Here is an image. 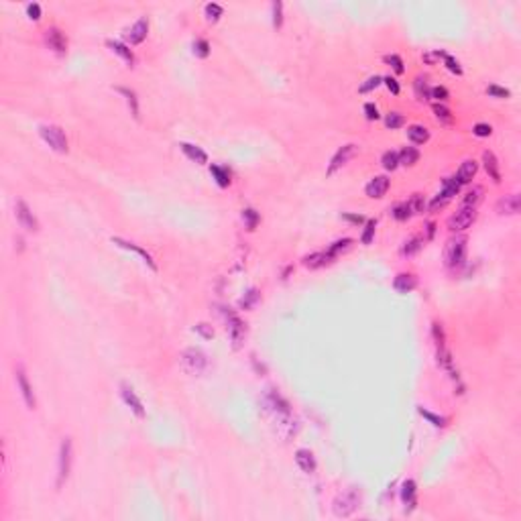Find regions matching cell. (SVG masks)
I'll list each match as a JSON object with an SVG mask.
<instances>
[{"label":"cell","instance_id":"db71d44e","mask_svg":"<svg viewBox=\"0 0 521 521\" xmlns=\"http://www.w3.org/2000/svg\"><path fill=\"white\" fill-rule=\"evenodd\" d=\"M364 116H367L369 120H377V118H379V110H377V106H375L373 102L364 104Z\"/></svg>","mask_w":521,"mask_h":521},{"label":"cell","instance_id":"f5cc1de1","mask_svg":"<svg viewBox=\"0 0 521 521\" xmlns=\"http://www.w3.org/2000/svg\"><path fill=\"white\" fill-rule=\"evenodd\" d=\"M473 133H475L477 137H489V135L493 133V126H491V124H485V122H479V124H475Z\"/></svg>","mask_w":521,"mask_h":521},{"label":"cell","instance_id":"8992f818","mask_svg":"<svg viewBox=\"0 0 521 521\" xmlns=\"http://www.w3.org/2000/svg\"><path fill=\"white\" fill-rule=\"evenodd\" d=\"M458 189H460V181H458L456 177H446L442 191H440V193L432 200V204H430V210H438V208H444V206L458 193Z\"/></svg>","mask_w":521,"mask_h":521},{"label":"cell","instance_id":"9f6ffc18","mask_svg":"<svg viewBox=\"0 0 521 521\" xmlns=\"http://www.w3.org/2000/svg\"><path fill=\"white\" fill-rule=\"evenodd\" d=\"M440 57H446L444 51H432V53H424V61H426V63H434V61H438Z\"/></svg>","mask_w":521,"mask_h":521},{"label":"cell","instance_id":"e0dca14e","mask_svg":"<svg viewBox=\"0 0 521 521\" xmlns=\"http://www.w3.org/2000/svg\"><path fill=\"white\" fill-rule=\"evenodd\" d=\"M387 189H389V179L385 175H377V177H373L367 183V196L373 198V200L375 198H383L387 193Z\"/></svg>","mask_w":521,"mask_h":521},{"label":"cell","instance_id":"1f68e13d","mask_svg":"<svg viewBox=\"0 0 521 521\" xmlns=\"http://www.w3.org/2000/svg\"><path fill=\"white\" fill-rule=\"evenodd\" d=\"M210 171H212V175L216 177V183H218L220 187H228V185H230V173H228V169H224V167H220V165H212Z\"/></svg>","mask_w":521,"mask_h":521},{"label":"cell","instance_id":"f35d334b","mask_svg":"<svg viewBox=\"0 0 521 521\" xmlns=\"http://www.w3.org/2000/svg\"><path fill=\"white\" fill-rule=\"evenodd\" d=\"M403 124H405V118H403L401 112H389V114L385 116V126H387V128H399V126H403Z\"/></svg>","mask_w":521,"mask_h":521},{"label":"cell","instance_id":"60d3db41","mask_svg":"<svg viewBox=\"0 0 521 521\" xmlns=\"http://www.w3.org/2000/svg\"><path fill=\"white\" fill-rule=\"evenodd\" d=\"M193 53H196L198 57H202V59L210 55V45H208L206 39H198V41L193 43Z\"/></svg>","mask_w":521,"mask_h":521},{"label":"cell","instance_id":"603a6c76","mask_svg":"<svg viewBox=\"0 0 521 521\" xmlns=\"http://www.w3.org/2000/svg\"><path fill=\"white\" fill-rule=\"evenodd\" d=\"M179 147H181V151L187 155V157H189L193 163H200V165L208 163V155H206L204 149H200V147H196V145H191V143H181Z\"/></svg>","mask_w":521,"mask_h":521},{"label":"cell","instance_id":"cb8c5ba5","mask_svg":"<svg viewBox=\"0 0 521 521\" xmlns=\"http://www.w3.org/2000/svg\"><path fill=\"white\" fill-rule=\"evenodd\" d=\"M108 47L114 51L116 55H120V57H122V61H124L126 66H133V63H135V55H133V51H131V49H128V45H124L122 41H112V39H110V41H108Z\"/></svg>","mask_w":521,"mask_h":521},{"label":"cell","instance_id":"816d5d0a","mask_svg":"<svg viewBox=\"0 0 521 521\" xmlns=\"http://www.w3.org/2000/svg\"><path fill=\"white\" fill-rule=\"evenodd\" d=\"M256 299H258V291H256V289H250V291L246 293V297H242V299H240V307H244V309H246V307H250Z\"/></svg>","mask_w":521,"mask_h":521},{"label":"cell","instance_id":"4dcf8cb0","mask_svg":"<svg viewBox=\"0 0 521 521\" xmlns=\"http://www.w3.org/2000/svg\"><path fill=\"white\" fill-rule=\"evenodd\" d=\"M391 214H393V218H395V220H399V222H403V220H407V218H411V216H413V214H411V210H409V204H407V202L395 204V206L391 208Z\"/></svg>","mask_w":521,"mask_h":521},{"label":"cell","instance_id":"ac0fdd59","mask_svg":"<svg viewBox=\"0 0 521 521\" xmlns=\"http://www.w3.org/2000/svg\"><path fill=\"white\" fill-rule=\"evenodd\" d=\"M295 462H297V466L301 468V471L307 473V475H311L316 471V458H314V454H311L309 450H305V448L295 452Z\"/></svg>","mask_w":521,"mask_h":521},{"label":"cell","instance_id":"6f0895ef","mask_svg":"<svg viewBox=\"0 0 521 521\" xmlns=\"http://www.w3.org/2000/svg\"><path fill=\"white\" fill-rule=\"evenodd\" d=\"M383 82H385V86L391 90V94H399V84H397V80H395V78L387 76V78H383Z\"/></svg>","mask_w":521,"mask_h":521},{"label":"cell","instance_id":"44dd1931","mask_svg":"<svg viewBox=\"0 0 521 521\" xmlns=\"http://www.w3.org/2000/svg\"><path fill=\"white\" fill-rule=\"evenodd\" d=\"M477 169H479L477 161H473V159H466V161L460 165L458 173H456V179L460 181V185H462V183H468V181H473V177L477 175Z\"/></svg>","mask_w":521,"mask_h":521},{"label":"cell","instance_id":"7c38bea8","mask_svg":"<svg viewBox=\"0 0 521 521\" xmlns=\"http://www.w3.org/2000/svg\"><path fill=\"white\" fill-rule=\"evenodd\" d=\"M120 395H122L124 403L133 409V413L137 415V418H145V407H143V401L137 397L135 389H133L128 383H122V385H120Z\"/></svg>","mask_w":521,"mask_h":521},{"label":"cell","instance_id":"e575fe53","mask_svg":"<svg viewBox=\"0 0 521 521\" xmlns=\"http://www.w3.org/2000/svg\"><path fill=\"white\" fill-rule=\"evenodd\" d=\"M120 94H124L126 96V102H128V106H131V112H133V116L135 118H139V102H137V94L133 92V90H128V88H116Z\"/></svg>","mask_w":521,"mask_h":521},{"label":"cell","instance_id":"d590c367","mask_svg":"<svg viewBox=\"0 0 521 521\" xmlns=\"http://www.w3.org/2000/svg\"><path fill=\"white\" fill-rule=\"evenodd\" d=\"M381 163H383V167H385L387 171L397 169V167H399V153H395V151H387V153L383 155Z\"/></svg>","mask_w":521,"mask_h":521},{"label":"cell","instance_id":"8fae6325","mask_svg":"<svg viewBox=\"0 0 521 521\" xmlns=\"http://www.w3.org/2000/svg\"><path fill=\"white\" fill-rule=\"evenodd\" d=\"M226 324H228V334L232 338V344L234 348H238L244 340V324L234 311H226Z\"/></svg>","mask_w":521,"mask_h":521},{"label":"cell","instance_id":"83f0119b","mask_svg":"<svg viewBox=\"0 0 521 521\" xmlns=\"http://www.w3.org/2000/svg\"><path fill=\"white\" fill-rule=\"evenodd\" d=\"M413 88H415V98L418 100H428L430 98V88H428V78L426 76H418L413 82Z\"/></svg>","mask_w":521,"mask_h":521},{"label":"cell","instance_id":"ba28073f","mask_svg":"<svg viewBox=\"0 0 521 521\" xmlns=\"http://www.w3.org/2000/svg\"><path fill=\"white\" fill-rule=\"evenodd\" d=\"M356 153V145H352V143H348V145H342L338 151H336V155L332 157V161H330V165H328V175H334L338 169H342L350 159H352V155Z\"/></svg>","mask_w":521,"mask_h":521},{"label":"cell","instance_id":"94428289","mask_svg":"<svg viewBox=\"0 0 521 521\" xmlns=\"http://www.w3.org/2000/svg\"><path fill=\"white\" fill-rule=\"evenodd\" d=\"M434 234H436V222H428L426 224V238L430 240V238H434Z\"/></svg>","mask_w":521,"mask_h":521},{"label":"cell","instance_id":"d6986e66","mask_svg":"<svg viewBox=\"0 0 521 521\" xmlns=\"http://www.w3.org/2000/svg\"><path fill=\"white\" fill-rule=\"evenodd\" d=\"M483 163H485V169H487L489 177H491L495 183H501V169H499V161H497V157H495V153L485 151V153H483Z\"/></svg>","mask_w":521,"mask_h":521},{"label":"cell","instance_id":"4fadbf2b","mask_svg":"<svg viewBox=\"0 0 521 521\" xmlns=\"http://www.w3.org/2000/svg\"><path fill=\"white\" fill-rule=\"evenodd\" d=\"M519 208H521L519 193H509L497 202V212L501 216H515V214H519Z\"/></svg>","mask_w":521,"mask_h":521},{"label":"cell","instance_id":"7dc6e473","mask_svg":"<svg viewBox=\"0 0 521 521\" xmlns=\"http://www.w3.org/2000/svg\"><path fill=\"white\" fill-rule=\"evenodd\" d=\"M430 98L438 100V104H440V102L448 100V90H446L444 86H436V88H430Z\"/></svg>","mask_w":521,"mask_h":521},{"label":"cell","instance_id":"74e56055","mask_svg":"<svg viewBox=\"0 0 521 521\" xmlns=\"http://www.w3.org/2000/svg\"><path fill=\"white\" fill-rule=\"evenodd\" d=\"M418 411L424 415V418H426L430 424H434L436 428H444V426H446V420L442 418V415H436V413H432V411H428V409H424V407H418Z\"/></svg>","mask_w":521,"mask_h":521},{"label":"cell","instance_id":"f907efd6","mask_svg":"<svg viewBox=\"0 0 521 521\" xmlns=\"http://www.w3.org/2000/svg\"><path fill=\"white\" fill-rule=\"evenodd\" d=\"M444 61H446V68H448L452 74H456V76H460V74H462V68H460V63H458V61H456L452 55H448V53H446Z\"/></svg>","mask_w":521,"mask_h":521},{"label":"cell","instance_id":"8d00e7d4","mask_svg":"<svg viewBox=\"0 0 521 521\" xmlns=\"http://www.w3.org/2000/svg\"><path fill=\"white\" fill-rule=\"evenodd\" d=\"M413 495H415V483L409 479V481H405L403 483V489H401V499H403V503L407 505H413Z\"/></svg>","mask_w":521,"mask_h":521},{"label":"cell","instance_id":"277c9868","mask_svg":"<svg viewBox=\"0 0 521 521\" xmlns=\"http://www.w3.org/2000/svg\"><path fill=\"white\" fill-rule=\"evenodd\" d=\"M179 358H181V367H183L187 373H191V375L202 373V371L206 369V364H208L206 354H204L202 350H198V348H187V350H183Z\"/></svg>","mask_w":521,"mask_h":521},{"label":"cell","instance_id":"7a4b0ae2","mask_svg":"<svg viewBox=\"0 0 521 521\" xmlns=\"http://www.w3.org/2000/svg\"><path fill=\"white\" fill-rule=\"evenodd\" d=\"M466 258V236H456V238H450L446 242V248H444V260L450 269L454 267H460Z\"/></svg>","mask_w":521,"mask_h":521},{"label":"cell","instance_id":"ffe728a7","mask_svg":"<svg viewBox=\"0 0 521 521\" xmlns=\"http://www.w3.org/2000/svg\"><path fill=\"white\" fill-rule=\"evenodd\" d=\"M415 285H418V279H415V275H411V273H399L393 281V287L399 293H409V291L415 289Z\"/></svg>","mask_w":521,"mask_h":521},{"label":"cell","instance_id":"836d02e7","mask_svg":"<svg viewBox=\"0 0 521 521\" xmlns=\"http://www.w3.org/2000/svg\"><path fill=\"white\" fill-rule=\"evenodd\" d=\"M434 114H436V118L440 120V122H444V124H452L454 122V116H452V112L444 106V104H434Z\"/></svg>","mask_w":521,"mask_h":521},{"label":"cell","instance_id":"ab89813d","mask_svg":"<svg viewBox=\"0 0 521 521\" xmlns=\"http://www.w3.org/2000/svg\"><path fill=\"white\" fill-rule=\"evenodd\" d=\"M242 220L246 222L248 230H254L256 224H258V214L252 210V208H246V210H242Z\"/></svg>","mask_w":521,"mask_h":521},{"label":"cell","instance_id":"3957f363","mask_svg":"<svg viewBox=\"0 0 521 521\" xmlns=\"http://www.w3.org/2000/svg\"><path fill=\"white\" fill-rule=\"evenodd\" d=\"M72 438H63L59 446V460H57V489L63 487V483L70 477L72 471Z\"/></svg>","mask_w":521,"mask_h":521},{"label":"cell","instance_id":"30bf717a","mask_svg":"<svg viewBox=\"0 0 521 521\" xmlns=\"http://www.w3.org/2000/svg\"><path fill=\"white\" fill-rule=\"evenodd\" d=\"M17 220H19V224H21L23 228H27V230H33V232L39 230V222H37L33 210L27 206V202H23V200L17 202Z\"/></svg>","mask_w":521,"mask_h":521},{"label":"cell","instance_id":"c3c4849f","mask_svg":"<svg viewBox=\"0 0 521 521\" xmlns=\"http://www.w3.org/2000/svg\"><path fill=\"white\" fill-rule=\"evenodd\" d=\"M487 92H489V96H495V98H509L511 96V92L507 88H501V86H495V84H491L487 88Z\"/></svg>","mask_w":521,"mask_h":521},{"label":"cell","instance_id":"f1b7e54d","mask_svg":"<svg viewBox=\"0 0 521 521\" xmlns=\"http://www.w3.org/2000/svg\"><path fill=\"white\" fill-rule=\"evenodd\" d=\"M424 236H411L409 240H405V244H403V248H401V252L405 254V256H409V254H415L418 250H422V246H424Z\"/></svg>","mask_w":521,"mask_h":521},{"label":"cell","instance_id":"6da1fadb","mask_svg":"<svg viewBox=\"0 0 521 521\" xmlns=\"http://www.w3.org/2000/svg\"><path fill=\"white\" fill-rule=\"evenodd\" d=\"M39 135L53 151L68 153V137H66L61 126H57V124H41L39 126Z\"/></svg>","mask_w":521,"mask_h":521},{"label":"cell","instance_id":"484cf974","mask_svg":"<svg viewBox=\"0 0 521 521\" xmlns=\"http://www.w3.org/2000/svg\"><path fill=\"white\" fill-rule=\"evenodd\" d=\"M420 159V151L415 147H405L401 149L399 153V165H405V167H413Z\"/></svg>","mask_w":521,"mask_h":521},{"label":"cell","instance_id":"9a60e30c","mask_svg":"<svg viewBox=\"0 0 521 521\" xmlns=\"http://www.w3.org/2000/svg\"><path fill=\"white\" fill-rule=\"evenodd\" d=\"M17 383H19V389H21V393H23V399H25L27 407H29V409H35V407H37V399H35L33 387L29 385V379H27L23 367L17 369Z\"/></svg>","mask_w":521,"mask_h":521},{"label":"cell","instance_id":"d4e9b609","mask_svg":"<svg viewBox=\"0 0 521 521\" xmlns=\"http://www.w3.org/2000/svg\"><path fill=\"white\" fill-rule=\"evenodd\" d=\"M407 137H409V141L415 143V145H424V143H428L430 133H428V128L422 126V124H411V126L407 128Z\"/></svg>","mask_w":521,"mask_h":521},{"label":"cell","instance_id":"9c48e42d","mask_svg":"<svg viewBox=\"0 0 521 521\" xmlns=\"http://www.w3.org/2000/svg\"><path fill=\"white\" fill-rule=\"evenodd\" d=\"M45 43H47L49 49H53L57 55H63L68 51V39L57 27H49L45 31Z\"/></svg>","mask_w":521,"mask_h":521},{"label":"cell","instance_id":"f546056e","mask_svg":"<svg viewBox=\"0 0 521 521\" xmlns=\"http://www.w3.org/2000/svg\"><path fill=\"white\" fill-rule=\"evenodd\" d=\"M350 246H352V238H340V240H336V242H332V244H330L328 254L334 258V256H338V254H342V252L350 250Z\"/></svg>","mask_w":521,"mask_h":521},{"label":"cell","instance_id":"d6a6232c","mask_svg":"<svg viewBox=\"0 0 521 521\" xmlns=\"http://www.w3.org/2000/svg\"><path fill=\"white\" fill-rule=\"evenodd\" d=\"M407 204H409L411 214H424V210H426V200L422 193H413Z\"/></svg>","mask_w":521,"mask_h":521},{"label":"cell","instance_id":"7402d4cb","mask_svg":"<svg viewBox=\"0 0 521 521\" xmlns=\"http://www.w3.org/2000/svg\"><path fill=\"white\" fill-rule=\"evenodd\" d=\"M330 260H332V256L328 254V250L326 252H311V254L303 256V265L307 269H320V267L328 265Z\"/></svg>","mask_w":521,"mask_h":521},{"label":"cell","instance_id":"5bb4252c","mask_svg":"<svg viewBox=\"0 0 521 521\" xmlns=\"http://www.w3.org/2000/svg\"><path fill=\"white\" fill-rule=\"evenodd\" d=\"M112 244H116V246H120V248H126V250H133V252H137L145 263L153 269V271H157V265H155V260H153V256L143 248V246H139V244H135V242H128V240H124V238H120V236H112Z\"/></svg>","mask_w":521,"mask_h":521},{"label":"cell","instance_id":"ee69618b","mask_svg":"<svg viewBox=\"0 0 521 521\" xmlns=\"http://www.w3.org/2000/svg\"><path fill=\"white\" fill-rule=\"evenodd\" d=\"M222 7L220 5H216V3H210V5H206V15H208V21H218L220 17H222Z\"/></svg>","mask_w":521,"mask_h":521},{"label":"cell","instance_id":"52a82bcc","mask_svg":"<svg viewBox=\"0 0 521 521\" xmlns=\"http://www.w3.org/2000/svg\"><path fill=\"white\" fill-rule=\"evenodd\" d=\"M360 497L356 495V491H348L344 495H338L334 501V515L336 517H348L354 513V509L358 507Z\"/></svg>","mask_w":521,"mask_h":521},{"label":"cell","instance_id":"680465c9","mask_svg":"<svg viewBox=\"0 0 521 521\" xmlns=\"http://www.w3.org/2000/svg\"><path fill=\"white\" fill-rule=\"evenodd\" d=\"M196 330H198L204 338H212V336H214V330H212L210 326H208V324H198V326H196Z\"/></svg>","mask_w":521,"mask_h":521},{"label":"cell","instance_id":"2e32d148","mask_svg":"<svg viewBox=\"0 0 521 521\" xmlns=\"http://www.w3.org/2000/svg\"><path fill=\"white\" fill-rule=\"evenodd\" d=\"M147 31H149V21H147L145 17H141V19L126 31V39L131 41V45H139V43L145 41Z\"/></svg>","mask_w":521,"mask_h":521},{"label":"cell","instance_id":"b9f144b4","mask_svg":"<svg viewBox=\"0 0 521 521\" xmlns=\"http://www.w3.org/2000/svg\"><path fill=\"white\" fill-rule=\"evenodd\" d=\"M432 334H434V340H436V346L438 348H444L446 344V336H444V328H442V324L440 322H434V326H432Z\"/></svg>","mask_w":521,"mask_h":521},{"label":"cell","instance_id":"7bdbcfd3","mask_svg":"<svg viewBox=\"0 0 521 521\" xmlns=\"http://www.w3.org/2000/svg\"><path fill=\"white\" fill-rule=\"evenodd\" d=\"M375 226H377V222H375V220H369V222H367V226H364V232H362V236H360L362 244H371V242H373Z\"/></svg>","mask_w":521,"mask_h":521},{"label":"cell","instance_id":"4316f807","mask_svg":"<svg viewBox=\"0 0 521 521\" xmlns=\"http://www.w3.org/2000/svg\"><path fill=\"white\" fill-rule=\"evenodd\" d=\"M483 200V187L481 185H475L473 189H468L466 196L462 198V206L464 208H477V204Z\"/></svg>","mask_w":521,"mask_h":521},{"label":"cell","instance_id":"681fc988","mask_svg":"<svg viewBox=\"0 0 521 521\" xmlns=\"http://www.w3.org/2000/svg\"><path fill=\"white\" fill-rule=\"evenodd\" d=\"M385 61H387V63H391V66H393V70H395L397 74H403V72H405L403 61H401V57H399V55H387V57H385Z\"/></svg>","mask_w":521,"mask_h":521},{"label":"cell","instance_id":"f6af8a7d","mask_svg":"<svg viewBox=\"0 0 521 521\" xmlns=\"http://www.w3.org/2000/svg\"><path fill=\"white\" fill-rule=\"evenodd\" d=\"M381 82H383V78H381V76H371V78H369L367 82H364V84H362V86L358 88V92H360V94H367V92L375 90V88H377V86H379Z\"/></svg>","mask_w":521,"mask_h":521},{"label":"cell","instance_id":"11a10c76","mask_svg":"<svg viewBox=\"0 0 521 521\" xmlns=\"http://www.w3.org/2000/svg\"><path fill=\"white\" fill-rule=\"evenodd\" d=\"M27 13H29V17H31L33 21H39V19H41V7H39L37 3H31V5L27 7Z\"/></svg>","mask_w":521,"mask_h":521},{"label":"cell","instance_id":"91938a15","mask_svg":"<svg viewBox=\"0 0 521 521\" xmlns=\"http://www.w3.org/2000/svg\"><path fill=\"white\" fill-rule=\"evenodd\" d=\"M342 218H344V220H348V222H352V224H360V222H364V218H362L360 214H342Z\"/></svg>","mask_w":521,"mask_h":521},{"label":"cell","instance_id":"5b68a950","mask_svg":"<svg viewBox=\"0 0 521 521\" xmlns=\"http://www.w3.org/2000/svg\"><path fill=\"white\" fill-rule=\"evenodd\" d=\"M475 218H477V208H464V206H460V210L448 218V228H450L452 232H462V230H466L468 226L475 222Z\"/></svg>","mask_w":521,"mask_h":521},{"label":"cell","instance_id":"bcb514c9","mask_svg":"<svg viewBox=\"0 0 521 521\" xmlns=\"http://www.w3.org/2000/svg\"><path fill=\"white\" fill-rule=\"evenodd\" d=\"M273 25L275 29L283 25V3H273Z\"/></svg>","mask_w":521,"mask_h":521}]
</instances>
